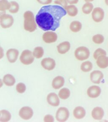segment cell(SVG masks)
Returning <instances> with one entry per match:
<instances>
[{
    "mask_svg": "<svg viewBox=\"0 0 108 122\" xmlns=\"http://www.w3.org/2000/svg\"><path fill=\"white\" fill-rule=\"evenodd\" d=\"M67 15L64 8L57 5L42 6L36 16L38 26L45 31H55L60 25L61 20Z\"/></svg>",
    "mask_w": 108,
    "mask_h": 122,
    "instance_id": "1",
    "label": "cell"
},
{
    "mask_svg": "<svg viewBox=\"0 0 108 122\" xmlns=\"http://www.w3.org/2000/svg\"><path fill=\"white\" fill-rule=\"evenodd\" d=\"M23 17L25 30L29 32H34L36 29L37 24L33 13L30 11H26L24 13Z\"/></svg>",
    "mask_w": 108,
    "mask_h": 122,
    "instance_id": "2",
    "label": "cell"
},
{
    "mask_svg": "<svg viewBox=\"0 0 108 122\" xmlns=\"http://www.w3.org/2000/svg\"><path fill=\"white\" fill-rule=\"evenodd\" d=\"M14 23V19L12 15L6 14V12H0V25L3 29L9 28Z\"/></svg>",
    "mask_w": 108,
    "mask_h": 122,
    "instance_id": "3",
    "label": "cell"
},
{
    "mask_svg": "<svg viewBox=\"0 0 108 122\" xmlns=\"http://www.w3.org/2000/svg\"><path fill=\"white\" fill-rule=\"evenodd\" d=\"M74 55L76 59L78 60L84 61L89 57L90 52L87 47L81 46L76 49Z\"/></svg>",
    "mask_w": 108,
    "mask_h": 122,
    "instance_id": "4",
    "label": "cell"
},
{
    "mask_svg": "<svg viewBox=\"0 0 108 122\" xmlns=\"http://www.w3.org/2000/svg\"><path fill=\"white\" fill-rule=\"evenodd\" d=\"M21 63L25 65H29L33 63L34 56L32 52L28 50H25L21 53L19 58Z\"/></svg>",
    "mask_w": 108,
    "mask_h": 122,
    "instance_id": "5",
    "label": "cell"
},
{
    "mask_svg": "<svg viewBox=\"0 0 108 122\" xmlns=\"http://www.w3.org/2000/svg\"><path fill=\"white\" fill-rule=\"evenodd\" d=\"M69 112L68 109L62 107L59 108L56 113V120L60 122H64L66 121L69 117Z\"/></svg>",
    "mask_w": 108,
    "mask_h": 122,
    "instance_id": "6",
    "label": "cell"
},
{
    "mask_svg": "<svg viewBox=\"0 0 108 122\" xmlns=\"http://www.w3.org/2000/svg\"><path fill=\"white\" fill-rule=\"evenodd\" d=\"M104 11L100 7L95 8L92 13V17L93 20L99 23L102 21L104 17Z\"/></svg>",
    "mask_w": 108,
    "mask_h": 122,
    "instance_id": "7",
    "label": "cell"
},
{
    "mask_svg": "<svg viewBox=\"0 0 108 122\" xmlns=\"http://www.w3.org/2000/svg\"><path fill=\"white\" fill-rule=\"evenodd\" d=\"M42 39L46 43H52L56 42L57 39V35L53 31H47L43 34Z\"/></svg>",
    "mask_w": 108,
    "mask_h": 122,
    "instance_id": "8",
    "label": "cell"
},
{
    "mask_svg": "<svg viewBox=\"0 0 108 122\" xmlns=\"http://www.w3.org/2000/svg\"><path fill=\"white\" fill-rule=\"evenodd\" d=\"M19 116L25 120H28L32 118L33 112L31 108L28 107H23L19 111Z\"/></svg>",
    "mask_w": 108,
    "mask_h": 122,
    "instance_id": "9",
    "label": "cell"
},
{
    "mask_svg": "<svg viewBox=\"0 0 108 122\" xmlns=\"http://www.w3.org/2000/svg\"><path fill=\"white\" fill-rule=\"evenodd\" d=\"M41 65L44 69L47 71H52L55 68V61L51 58H46L42 60Z\"/></svg>",
    "mask_w": 108,
    "mask_h": 122,
    "instance_id": "10",
    "label": "cell"
},
{
    "mask_svg": "<svg viewBox=\"0 0 108 122\" xmlns=\"http://www.w3.org/2000/svg\"><path fill=\"white\" fill-rule=\"evenodd\" d=\"M19 54V51L17 50L14 48L8 50L6 53L8 60L11 63L15 62L17 60Z\"/></svg>",
    "mask_w": 108,
    "mask_h": 122,
    "instance_id": "11",
    "label": "cell"
},
{
    "mask_svg": "<svg viewBox=\"0 0 108 122\" xmlns=\"http://www.w3.org/2000/svg\"><path fill=\"white\" fill-rule=\"evenodd\" d=\"M103 78V74L101 71H93L90 73V79L91 81L94 84H100Z\"/></svg>",
    "mask_w": 108,
    "mask_h": 122,
    "instance_id": "12",
    "label": "cell"
},
{
    "mask_svg": "<svg viewBox=\"0 0 108 122\" xmlns=\"http://www.w3.org/2000/svg\"><path fill=\"white\" fill-rule=\"evenodd\" d=\"M47 100L49 105L52 107H57L60 103L59 97L56 94L53 92L50 93L48 95Z\"/></svg>",
    "mask_w": 108,
    "mask_h": 122,
    "instance_id": "13",
    "label": "cell"
},
{
    "mask_svg": "<svg viewBox=\"0 0 108 122\" xmlns=\"http://www.w3.org/2000/svg\"><path fill=\"white\" fill-rule=\"evenodd\" d=\"M101 93V88L99 86L95 85L91 86L87 89V95L91 98H95L98 97Z\"/></svg>",
    "mask_w": 108,
    "mask_h": 122,
    "instance_id": "14",
    "label": "cell"
},
{
    "mask_svg": "<svg viewBox=\"0 0 108 122\" xmlns=\"http://www.w3.org/2000/svg\"><path fill=\"white\" fill-rule=\"evenodd\" d=\"M104 114L103 109L100 107H96L92 112V116L96 120H101Z\"/></svg>",
    "mask_w": 108,
    "mask_h": 122,
    "instance_id": "15",
    "label": "cell"
},
{
    "mask_svg": "<svg viewBox=\"0 0 108 122\" xmlns=\"http://www.w3.org/2000/svg\"><path fill=\"white\" fill-rule=\"evenodd\" d=\"M70 43L68 41L62 42L57 46V51L61 54L66 53L70 49Z\"/></svg>",
    "mask_w": 108,
    "mask_h": 122,
    "instance_id": "16",
    "label": "cell"
},
{
    "mask_svg": "<svg viewBox=\"0 0 108 122\" xmlns=\"http://www.w3.org/2000/svg\"><path fill=\"white\" fill-rule=\"evenodd\" d=\"M65 79L64 78L61 76L56 77L53 79L52 81V87L55 90L59 89L64 84Z\"/></svg>",
    "mask_w": 108,
    "mask_h": 122,
    "instance_id": "17",
    "label": "cell"
},
{
    "mask_svg": "<svg viewBox=\"0 0 108 122\" xmlns=\"http://www.w3.org/2000/svg\"><path fill=\"white\" fill-rule=\"evenodd\" d=\"M85 110L82 107H76L73 111V115L76 119H82L85 117Z\"/></svg>",
    "mask_w": 108,
    "mask_h": 122,
    "instance_id": "18",
    "label": "cell"
},
{
    "mask_svg": "<svg viewBox=\"0 0 108 122\" xmlns=\"http://www.w3.org/2000/svg\"><path fill=\"white\" fill-rule=\"evenodd\" d=\"M96 63L100 68H106L108 67V57L106 56H101L97 59Z\"/></svg>",
    "mask_w": 108,
    "mask_h": 122,
    "instance_id": "19",
    "label": "cell"
},
{
    "mask_svg": "<svg viewBox=\"0 0 108 122\" xmlns=\"http://www.w3.org/2000/svg\"><path fill=\"white\" fill-rule=\"evenodd\" d=\"M68 14L71 17H74L78 15V8L74 5H69L65 8Z\"/></svg>",
    "mask_w": 108,
    "mask_h": 122,
    "instance_id": "20",
    "label": "cell"
},
{
    "mask_svg": "<svg viewBox=\"0 0 108 122\" xmlns=\"http://www.w3.org/2000/svg\"><path fill=\"white\" fill-rule=\"evenodd\" d=\"M3 81L6 86H11L15 84L16 80L14 77L12 75L8 74L4 76Z\"/></svg>",
    "mask_w": 108,
    "mask_h": 122,
    "instance_id": "21",
    "label": "cell"
},
{
    "mask_svg": "<svg viewBox=\"0 0 108 122\" xmlns=\"http://www.w3.org/2000/svg\"><path fill=\"white\" fill-rule=\"evenodd\" d=\"M69 28L73 32H78L82 29V23L77 20L72 21L70 24Z\"/></svg>",
    "mask_w": 108,
    "mask_h": 122,
    "instance_id": "22",
    "label": "cell"
},
{
    "mask_svg": "<svg viewBox=\"0 0 108 122\" xmlns=\"http://www.w3.org/2000/svg\"><path fill=\"white\" fill-rule=\"evenodd\" d=\"M0 121L7 122L9 121L11 119V114L6 110H1L0 111Z\"/></svg>",
    "mask_w": 108,
    "mask_h": 122,
    "instance_id": "23",
    "label": "cell"
},
{
    "mask_svg": "<svg viewBox=\"0 0 108 122\" xmlns=\"http://www.w3.org/2000/svg\"><path fill=\"white\" fill-rule=\"evenodd\" d=\"M94 6L91 2H86L84 4L82 7V11L83 13L88 15L93 11Z\"/></svg>",
    "mask_w": 108,
    "mask_h": 122,
    "instance_id": "24",
    "label": "cell"
},
{
    "mask_svg": "<svg viewBox=\"0 0 108 122\" xmlns=\"http://www.w3.org/2000/svg\"><path fill=\"white\" fill-rule=\"evenodd\" d=\"M70 90L67 88H64L61 89L59 92L58 96L59 97L63 100L68 99L70 96Z\"/></svg>",
    "mask_w": 108,
    "mask_h": 122,
    "instance_id": "25",
    "label": "cell"
},
{
    "mask_svg": "<svg viewBox=\"0 0 108 122\" xmlns=\"http://www.w3.org/2000/svg\"><path fill=\"white\" fill-rule=\"evenodd\" d=\"M11 6L10 2L8 0H0V12H5L6 10H9Z\"/></svg>",
    "mask_w": 108,
    "mask_h": 122,
    "instance_id": "26",
    "label": "cell"
},
{
    "mask_svg": "<svg viewBox=\"0 0 108 122\" xmlns=\"http://www.w3.org/2000/svg\"><path fill=\"white\" fill-rule=\"evenodd\" d=\"M33 54L35 58H36V59H40L44 55V49L42 47H36L34 48Z\"/></svg>",
    "mask_w": 108,
    "mask_h": 122,
    "instance_id": "27",
    "label": "cell"
},
{
    "mask_svg": "<svg viewBox=\"0 0 108 122\" xmlns=\"http://www.w3.org/2000/svg\"><path fill=\"white\" fill-rule=\"evenodd\" d=\"M93 68V64L89 61H86L82 63L81 70L84 72H88Z\"/></svg>",
    "mask_w": 108,
    "mask_h": 122,
    "instance_id": "28",
    "label": "cell"
},
{
    "mask_svg": "<svg viewBox=\"0 0 108 122\" xmlns=\"http://www.w3.org/2000/svg\"><path fill=\"white\" fill-rule=\"evenodd\" d=\"M11 6L9 11L11 14L17 13L19 10V5L17 2L15 1H11L10 2Z\"/></svg>",
    "mask_w": 108,
    "mask_h": 122,
    "instance_id": "29",
    "label": "cell"
},
{
    "mask_svg": "<svg viewBox=\"0 0 108 122\" xmlns=\"http://www.w3.org/2000/svg\"><path fill=\"white\" fill-rule=\"evenodd\" d=\"M93 42L97 44H101L104 42V37L101 34H98L94 35L93 37Z\"/></svg>",
    "mask_w": 108,
    "mask_h": 122,
    "instance_id": "30",
    "label": "cell"
},
{
    "mask_svg": "<svg viewBox=\"0 0 108 122\" xmlns=\"http://www.w3.org/2000/svg\"><path fill=\"white\" fill-rule=\"evenodd\" d=\"M106 52L105 50L101 48H98L94 52L93 54V57L95 59H97L101 56H106Z\"/></svg>",
    "mask_w": 108,
    "mask_h": 122,
    "instance_id": "31",
    "label": "cell"
},
{
    "mask_svg": "<svg viewBox=\"0 0 108 122\" xmlns=\"http://www.w3.org/2000/svg\"><path fill=\"white\" fill-rule=\"evenodd\" d=\"M17 91L19 93H23L26 90V87L25 84L23 83H19L16 86Z\"/></svg>",
    "mask_w": 108,
    "mask_h": 122,
    "instance_id": "32",
    "label": "cell"
},
{
    "mask_svg": "<svg viewBox=\"0 0 108 122\" xmlns=\"http://www.w3.org/2000/svg\"><path fill=\"white\" fill-rule=\"evenodd\" d=\"M55 4H57V5L61 6L64 8L68 6V2L66 0H56L55 1Z\"/></svg>",
    "mask_w": 108,
    "mask_h": 122,
    "instance_id": "33",
    "label": "cell"
},
{
    "mask_svg": "<svg viewBox=\"0 0 108 122\" xmlns=\"http://www.w3.org/2000/svg\"><path fill=\"white\" fill-rule=\"evenodd\" d=\"M36 1L40 4L46 6L51 4L53 0H36Z\"/></svg>",
    "mask_w": 108,
    "mask_h": 122,
    "instance_id": "34",
    "label": "cell"
},
{
    "mask_svg": "<svg viewBox=\"0 0 108 122\" xmlns=\"http://www.w3.org/2000/svg\"><path fill=\"white\" fill-rule=\"evenodd\" d=\"M44 121L45 122H53L54 121V119L52 115L47 114L44 117Z\"/></svg>",
    "mask_w": 108,
    "mask_h": 122,
    "instance_id": "35",
    "label": "cell"
},
{
    "mask_svg": "<svg viewBox=\"0 0 108 122\" xmlns=\"http://www.w3.org/2000/svg\"><path fill=\"white\" fill-rule=\"evenodd\" d=\"M68 4L70 5H74L77 4L79 2V0H66Z\"/></svg>",
    "mask_w": 108,
    "mask_h": 122,
    "instance_id": "36",
    "label": "cell"
},
{
    "mask_svg": "<svg viewBox=\"0 0 108 122\" xmlns=\"http://www.w3.org/2000/svg\"><path fill=\"white\" fill-rule=\"evenodd\" d=\"M86 2H91L94 1V0H84Z\"/></svg>",
    "mask_w": 108,
    "mask_h": 122,
    "instance_id": "37",
    "label": "cell"
},
{
    "mask_svg": "<svg viewBox=\"0 0 108 122\" xmlns=\"http://www.w3.org/2000/svg\"><path fill=\"white\" fill-rule=\"evenodd\" d=\"M105 1L106 4L107 6H108V0H105Z\"/></svg>",
    "mask_w": 108,
    "mask_h": 122,
    "instance_id": "38",
    "label": "cell"
}]
</instances>
